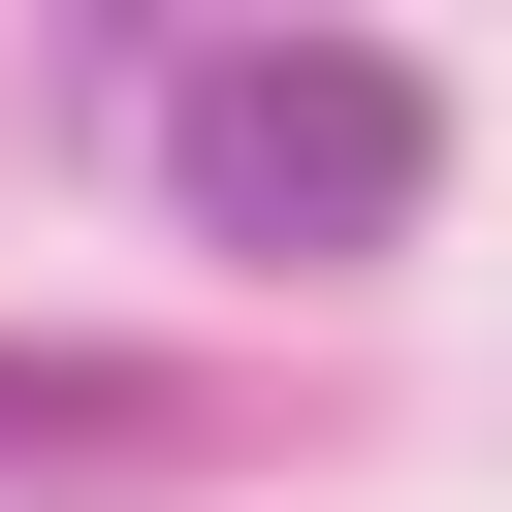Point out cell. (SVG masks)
I'll return each instance as SVG.
<instances>
[{
	"label": "cell",
	"instance_id": "cell-1",
	"mask_svg": "<svg viewBox=\"0 0 512 512\" xmlns=\"http://www.w3.org/2000/svg\"><path fill=\"white\" fill-rule=\"evenodd\" d=\"M160 160H192V224H224V256H384L448 128H416V64H384V32H224Z\"/></svg>",
	"mask_w": 512,
	"mask_h": 512
}]
</instances>
